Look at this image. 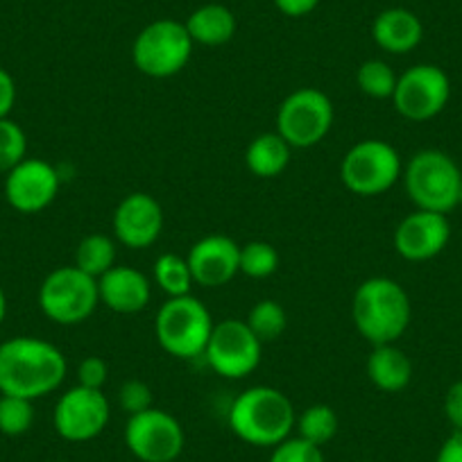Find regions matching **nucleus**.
Segmentation results:
<instances>
[{
    "mask_svg": "<svg viewBox=\"0 0 462 462\" xmlns=\"http://www.w3.org/2000/svg\"><path fill=\"white\" fill-rule=\"evenodd\" d=\"M460 207H462V180H460Z\"/></svg>",
    "mask_w": 462,
    "mask_h": 462,
    "instance_id": "39",
    "label": "nucleus"
},
{
    "mask_svg": "<svg viewBox=\"0 0 462 462\" xmlns=\"http://www.w3.org/2000/svg\"><path fill=\"white\" fill-rule=\"evenodd\" d=\"M154 282L166 292L168 297L190 295V288L195 286L193 274H190L189 261L177 254H162L154 261Z\"/></svg>",
    "mask_w": 462,
    "mask_h": 462,
    "instance_id": "25",
    "label": "nucleus"
},
{
    "mask_svg": "<svg viewBox=\"0 0 462 462\" xmlns=\"http://www.w3.org/2000/svg\"><path fill=\"white\" fill-rule=\"evenodd\" d=\"M331 125L333 102L319 88H297L279 105L277 134L291 148L306 150L322 143L331 132Z\"/></svg>",
    "mask_w": 462,
    "mask_h": 462,
    "instance_id": "9",
    "label": "nucleus"
},
{
    "mask_svg": "<svg viewBox=\"0 0 462 462\" xmlns=\"http://www.w3.org/2000/svg\"><path fill=\"white\" fill-rule=\"evenodd\" d=\"M408 199L421 211L444 213L460 204L462 171L442 150H421L412 154L402 172Z\"/></svg>",
    "mask_w": 462,
    "mask_h": 462,
    "instance_id": "4",
    "label": "nucleus"
},
{
    "mask_svg": "<svg viewBox=\"0 0 462 462\" xmlns=\"http://www.w3.org/2000/svg\"><path fill=\"white\" fill-rule=\"evenodd\" d=\"M34 424V406L30 399L0 394V433L7 438L25 435Z\"/></svg>",
    "mask_w": 462,
    "mask_h": 462,
    "instance_id": "27",
    "label": "nucleus"
},
{
    "mask_svg": "<svg viewBox=\"0 0 462 462\" xmlns=\"http://www.w3.org/2000/svg\"><path fill=\"white\" fill-rule=\"evenodd\" d=\"M247 327L252 328L256 337H259L263 345L268 342L279 340L283 336L288 327V313L279 301L274 300H261L259 304H254V309L247 315Z\"/></svg>",
    "mask_w": 462,
    "mask_h": 462,
    "instance_id": "26",
    "label": "nucleus"
},
{
    "mask_svg": "<svg viewBox=\"0 0 462 462\" xmlns=\"http://www.w3.org/2000/svg\"><path fill=\"white\" fill-rule=\"evenodd\" d=\"M337 429H340L337 412L333 411L331 406H327V403H315V406H309L301 415H297L295 420L297 438L306 439V442L315 444V447L319 448L336 438Z\"/></svg>",
    "mask_w": 462,
    "mask_h": 462,
    "instance_id": "23",
    "label": "nucleus"
},
{
    "mask_svg": "<svg viewBox=\"0 0 462 462\" xmlns=\"http://www.w3.org/2000/svg\"><path fill=\"white\" fill-rule=\"evenodd\" d=\"M116 265V243L105 234H88L75 250V268L100 279Z\"/></svg>",
    "mask_w": 462,
    "mask_h": 462,
    "instance_id": "24",
    "label": "nucleus"
},
{
    "mask_svg": "<svg viewBox=\"0 0 462 462\" xmlns=\"http://www.w3.org/2000/svg\"><path fill=\"white\" fill-rule=\"evenodd\" d=\"M372 39L390 55H408L424 39V25L415 12L406 7H390L372 23Z\"/></svg>",
    "mask_w": 462,
    "mask_h": 462,
    "instance_id": "19",
    "label": "nucleus"
},
{
    "mask_svg": "<svg viewBox=\"0 0 462 462\" xmlns=\"http://www.w3.org/2000/svg\"><path fill=\"white\" fill-rule=\"evenodd\" d=\"M100 304L121 315L141 313L150 304L152 286L141 270L132 265H114L97 279Z\"/></svg>",
    "mask_w": 462,
    "mask_h": 462,
    "instance_id": "18",
    "label": "nucleus"
},
{
    "mask_svg": "<svg viewBox=\"0 0 462 462\" xmlns=\"http://www.w3.org/2000/svg\"><path fill=\"white\" fill-rule=\"evenodd\" d=\"M184 25L193 43L199 46H225L236 34V16L220 3L198 7Z\"/></svg>",
    "mask_w": 462,
    "mask_h": 462,
    "instance_id": "21",
    "label": "nucleus"
},
{
    "mask_svg": "<svg viewBox=\"0 0 462 462\" xmlns=\"http://www.w3.org/2000/svg\"><path fill=\"white\" fill-rule=\"evenodd\" d=\"M118 406L127 412V415H139V412L152 408V390L148 383L139 379H130L121 385L118 390Z\"/></svg>",
    "mask_w": 462,
    "mask_h": 462,
    "instance_id": "32",
    "label": "nucleus"
},
{
    "mask_svg": "<svg viewBox=\"0 0 462 462\" xmlns=\"http://www.w3.org/2000/svg\"><path fill=\"white\" fill-rule=\"evenodd\" d=\"M186 261L198 286L220 288L241 273V245L229 236L213 234V236L199 238L190 247Z\"/></svg>",
    "mask_w": 462,
    "mask_h": 462,
    "instance_id": "17",
    "label": "nucleus"
},
{
    "mask_svg": "<svg viewBox=\"0 0 462 462\" xmlns=\"http://www.w3.org/2000/svg\"><path fill=\"white\" fill-rule=\"evenodd\" d=\"M279 252L265 241H252L241 247V274L250 279H268L277 273Z\"/></svg>",
    "mask_w": 462,
    "mask_h": 462,
    "instance_id": "29",
    "label": "nucleus"
},
{
    "mask_svg": "<svg viewBox=\"0 0 462 462\" xmlns=\"http://www.w3.org/2000/svg\"><path fill=\"white\" fill-rule=\"evenodd\" d=\"M100 304L97 279L75 265L55 268L39 288V309L51 322L75 327L87 322Z\"/></svg>",
    "mask_w": 462,
    "mask_h": 462,
    "instance_id": "6",
    "label": "nucleus"
},
{
    "mask_svg": "<svg viewBox=\"0 0 462 462\" xmlns=\"http://www.w3.org/2000/svg\"><path fill=\"white\" fill-rule=\"evenodd\" d=\"M268 462H324L322 448L301 438H288L273 447Z\"/></svg>",
    "mask_w": 462,
    "mask_h": 462,
    "instance_id": "31",
    "label": "nucleus"
},
{
    "mask_svg": "<svg viewBox=\"0 0 462 462\" xmlns=\"http://www.w3.org/2000/svg\"><path fill=\"white\" fill-rule=\"evenodd\" d=\"M292 148L277 134V132H265L259 134L245 150V163L252 175L261 180H273L279 177L291 163Z\"/></svg>",
    "mask_w": 462,
    "mask_h": 462,
    "instance_id": "22",
    "label": "nucleus"
},
{
    "mask_svg": "<svg viewBox=\"0 0 462 462\" xmlns=\"http://www.w3.org/2000/svg\"><path fill=\"white\" fill-rule=\"evenodd\" d=\"M5 315H7V300H5V292H3V288H0V324H3Z\"/></svg>",
    "mask_w": 462,
    "mask_h": 462,
    "instance_id": "38",
    "label": "nucleus"
},
{
    "mask_svg": "<svg viewBox=\"0 0 462 462\" xmlns=\"http://www.w3.org/2000/svg\"><path fill=\"white\" fill-rule=\"evenodd\" d=\"M211 331V313L193 295L168 297L154 319V336L163 352L184 361L204 356Z\"/></svg>",
    "mask_w": 462,
    "mask_h": 462,
    "instance_id": "5",
    "label": "nucleus"
},
{
    "mask_svg": "<svg viewBox=\"0 0 462 462\" xmlns=\"http://www.w3.org/2000/svg\"><path fill=\"white\" fill-rule=\"evenodd\" d=\"M403 163L397 150L381 139H365L346 150L340 163V180L361 198L383 195L402 180Z\"/></svg>",
    "mask_w": 462,
    "mask_h": 462,
    "instance_id": "7",
    "label": "nucleus"
},
{
    "mask_svg": "<svg viewBox=\"0 0 462 462\" xmlns=\"http://www.w3.org/2000/svg\"><path fill=\"white\" fill-rule=\"evenodd\" d=\"M367 379L381 393H402L412 381V363L394 342L376 345L367 356Z\"/></svg>",
    "mask_w": 462,
    "mask_h": 462,
    "instance_id": "20",
    "label": "nucleus"
},
{
    "mask_svg": "<svg viewBox=\"0 0 462 462\" xmlns=\"http://www.w3.org/2000/svg\"><path fill=\"white\" fill-rule=\"evenodd\" d=\"M295 420L297 412L291 399L270 385L243 390L229 408L231 433L261 448H273L291 438Z\"/></svg>",
    "mask_w": 462,
    "mask_h": 462,
    "instance_id": "2",
    "label": "nucleus"
},
{
    "mask_svg": "<svg viewBox=\"0 0 462 462\" xmlns=\"http://www.w3.org/2000/svg\"><path fill=\"white\" fill-rule=\"evenodd\" d=\"M356 82L365 96L385 100V97H393L394 87H397V75H394L393 66L385 64V61L367 60L358 69Z\"/></svg>",
    "mask_w": 462,
    "mask_h": 462,
    "instance_id": "28",
    "label": "nucleus"
},
{
    "mask_svg": "<svg viewBox=\"0 0 462 462\" xmlns=\"http://www.w3.org/2000/svg\"><path fill=\"white\" fill-rule=\"evenodd\" d=\"M352 319L356 331L372 346L397 342L411 327V297L394 279H365L354 292Z\"/></svg>",
    "mask_w": 462,
    "mask_h": 462,
    "instance_id": "3",
    "label": "nucleus"
},
{
    "mask_svg": "<svg viewBox=\"0 0 462 462\" xmlns=\"http://www.w3.org/2000/svg\"><path fill=\"white\" fill-rule=\"evenodd\" d=\"M193 39L184 23L159 19L145 25L132 46V61L148 78H172L186 69L193 55Z\"/></svg>",
    "mask_w": 462,
    "mask_h": 462,
    "instance_id": "8",
    "label": "nucleus"
},
{
    "mask_svg": "<svg viewBox=\"0 0 462 462\" xmlns=\"http://www.w3.org/2000/svg\"><path fill=\"white\" fill-rule=\"evenodd\" d=\"M394 250L402 259L411 263H421L442 254L444 247L451 241V225L444 213L421 211L403 217L394 229Z\"/></svg>",
    "mask_w": 462,
    "mask_h": 462,
    "instance_id": "15",
    "label": "nucleus"
},
{
    "mask_svg": "<svg viewBox=\"0 0 462 462\" xmlns=\"http://www.w3.org/2000/svg\"><path fill=\"white\" fill-rule=\"evenodd\" d=\"M60 184L55 166L25 157L5 175V199L19 213H39L55 202Z\"/></svg>",
    "mask_w": 462,
    "mask_h": 462,
    "instance_id": "14",
    "label": "nucleus"
},
{
    "mask_svg": "<svg viewBox=\"0 0 462 462\" xmlns=\"http://www.w3.org/2000/svg\"><path fill=\"white\" fill-rule=\"evenodd\" d=\"M16 102V82L5 69H0V118H10Z\"/></svg>",
    "mask_w": 462,
    "mask_h": 462,
    "instance_id": "35",
    "label": "nucleus"
},
{
    "mask_svg": "<svg viewBox=\"0 0 462 462\" xmlns=\"http://www.w3.org/2000/svg\"><path fill=\"white\" fill-rule=\"evenodd\" d=\"M125 444L141 462H177L186 435L175 415L152 406L127 420Z\"/></svg>",
    "mask_w": 462,
    "mask_h": 462,
    "instance_id": "11",
    "label": "nucleus"
},
{
    "mask_svg": "<svg viewBox=\"0 0 462 462\" xmlns=\"http://www.w3.org/2000/svg\"><path fill=\"white\" fill-rule=\"evenodd\" d=\"M263 342L252 333L245 319H222L213 324L204 349L208 367L225 379H245L259 367Z\"/></svg>",
    "mask_w": 462,
    "mask_h": 462,
    "instance_id": "10",
    "label": "nucleus"
},
{
    "mask_svg": "<svg viewBox=\"0 0 462 462\" xmlns=\"http://www.w3.org/2000/svg\"><path fill=\"white\" fill-rule=\"evenodd\" d=\"M106 376H109V367L100 356L84 358L78 365V385H84V388L102 390V385L106 383Z\"/></svg>",
    "mask_w": 462,
    "mask_h": 462,
    "instance_id": "33",
    "label": "nucleus"
},
{
    "mask_svg": "<svg viewBox=\"0 0 462 462\" xmlns=\"http://www.w3.org/2000/svg\"><path fill=\"white\" fill-rule=\"evenodd\" d=\"M111 226L116 241L130 250H145L162 236L163 208L150 193H130L116 207Z\"/></svg>",
    "mask_w": 462,
    "mask_h": 462,
    "instance_id": "16",
    "label": "nucleus"
},
{
    "mask_svg": "<svg viewBox=\"0 0 462 462\" xmlns=\"http://www.w3.org/2000/svg\"><path fill=\"white\" fill-rule=\"evenodd\" d=\"M28 154V136L10 118H0V175H7Z\"/></svg>",
    "mask_w": 462,
    "mask_h": 462,
    "instance_id": "30",
    "label": "nucleus"
},
{
    "mask_svg": "<svg viewBox=\"0 0 462 462\" xmlns=\"http://www.w3.org/2000/svg\"><path fill=\"white\" fill-rule=\"evenodd\" d=\"M55 462H64V460H55Z\"/></svg>",
    "mask_w": 462,
    "mask_h": 462,
    "instance_id": "40",
    "label": "nucleus"
},
{
    "mask_svg": "<svg viewBox=\"0 0 462 462\" xmlns=\"http://www.w3.org/2000/svg\"><path fill=\"white\" fill-rule=\"evenodd\" d=\"M451 97L448 75L435 64H417L397 78L393 102L399 116L412 123H426L442 114Z\"/></svg>",
    "mask_w": 462,
    "mask_h": 462,
    "instance_id": "12",
    "label": "nucleus"
},
{
    "mask_svg": "<svg viewBox=\"0 0 462 462\" xmlns=\"http://www.w3.org/2000/svg\"><path fill=\"white\" fill-rule=\"evenodd\" d=\"M66 372V356L43 337L19 336L0 345V394L34 402L55 393Z\"/></svg>",
    "mask_w": 462,
    "mask_h": 462,
    "instance_id": "1",
    "label": "nucleus"
},
{
    "mask_svg": "<svg viewBox=\"0 0 462 462\" xmlns=\"http://www.w3.org/2000/svg\"><path fill=\"white\" fill-rule=\"evenodd\" d=\"M444 415L453 430H462V379L448 385L444 394Z\"/></svg>",
    "mask_w": 462,
    "mask_h": 462,
    "instance_id": "34",
    "label": "nucleus"
},
{
    "mask_svg": "<svg viewBox=\"0 0 462 462\" xmlns=\"http://www.w3.org/2000/svg\"><path fill=\"white\" fill-rule=\"evenodd\" d=\"M435 462H462V430H453L439 447Z\"/></svg>",
    "mask_w": 462,
    "mask_h": 462,
    "instance_id": "37",
    "label": "nucleus"
},
{
    "mask_svg": "<svg viewBox=\"0 0 462 462\" xmlns=\"http://www.w3.org/2000/svg\"><path fill=\"white\" fill-rule=\"evenodd\" d=\"M109 420L111 406L105 393L84 388V385L66 390L57 399L55 412H52V424H55L57 435L73 444L96 439L106 429Z\"/></svg>",
    "mask_w": 462,
    "mask_h": 462,
    "instance_id": "13",
    "label": "nucleus"
},
{
    "mask_svg": "<svg viewBox=\"0 0 462 462\" xmlns=\"http://www.w3.org/2000/svg\"><path fill=\"white\" fill-rule=\"evenodd\" d=\"M319 3L322 0H274L277 10L291 19H301V16L310 14L313 10H318Z\"/></svg>",
    "mask_w": 462,
    "mask_h": 462,
    "instance_id": "36",
    "label": "nucleus"
}]
</instances>
